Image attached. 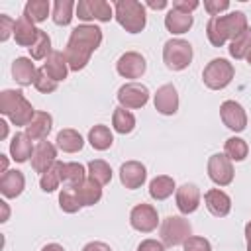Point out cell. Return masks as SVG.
Segmentation results:
<instances>
[{
    "mask_svg": "<svg viewBox=\"0 0 251 251\" xmlns=\"http://www.w3.org/2000/svg\"><path fill=\"white\" fill-rule=\"evenodd\" d=\"M184 251H212V245L208 239L204 237H196V235H190L184 243H182Z\"/></svg>",
    "mask_w": 251,
    "mask_h": 251,
    "instance_id": "60d3db41",
    "label": "cell"
},
{
    "mask_svg": "<svg viewBox=\"0 0 251 251\" xmlns=\"http://www.w3.org/2000/svg\"><path fill=\"white\" fill-rule=\"evenodd\" d=\"M73 8H75L73 0H57L53 4V22L57 25H69L73 20Z\"/></svg>",
    "mask_w": 251,
    "mask_h": 251,
    "instance_id": "8d00e7d4",
    "label": "cell"
},
{
    "mask_svg": "<svg viewBox=\"0 0 251 251\" xmlns=\"http://www.w3.org/2000/svg\"><path fill=\"white\" fill-rule=\"evenodd\" d=\"M224 153L227 155L229 161H237L239 163V161H243L247 157L249 147H247L245 139H241V137H229V139H226Z\"/></svg>",
    "mask_w": 251,
    "mask_h": 251,
    "instance_id": "e575fe53",
    "label": "cell"
},
{
    "mask_svg": "<svg viewBox=\"0 0 251 251\" xmlns=\"http://www.w3.org/2000/svg\"><path fill=\"white\" fill-rule=\"evenodd\" d=\"M57 80H53L43 69H39L37 71V75H35V80H33V86L39 90V92H43V94H51V92H55L57 90Z\"/></svg>",
    "mask_w": 251,
    "mask_h": 251,
    "instance_id": "ab89813d",
    "label": "cell"
},
{
    "mask_svg": "<svg viewBox=\"0 0 251 251\" xmlns=\"http://www.w3.org/2000/svg\"><path fill=\"white\" fill-rule=\"evenodd\" d=\"M88 143H90L96 151H106V149L112 147L114 135H112V131H110L108 126L98 124V126H94V127L88 131Z\"/></svg>",
    "mask_w": 251,
    "mask_h": 251,
    "instance_id": "f1b7e54d",
    "label": "cell"
},
{
    "mask_svg": "<svg viewBox=\"0 0 251 251\" xmlns=\"http://www.w3.org/2000/svg\"><path fill=\"white\" fill-rule=\"evenodd\" d=\"M43 71L53 78V80H65L69 73V63L65 59V53L61 51H51V55L43 63Z\"/></svg>",
    "mask_w": 251,
    "mask_h": 251,
    "instance_id": "603a6c76",
    "label": "cell"
},
{
    "mask_svg": "<svg viewBox=\"0 0 251 251\" xmlns=\"http://www.w3.org/2000/svg\"><path fill=\"white\" fill-rule=\"evenodd\" d=\"M59 206H61L63 212L75 214V212H78V210L82 208V202H80V198H78V194H76L75 188L65 186V188L59 192Z\"/></svg>",
    "mask_w": 251,
    "mask_h": 251,
    "instance_id": "d590c367",
    "label": "cell"
},
{
    "mask_svg": "<svg viewBox=\"0 0 251 251\" xmlns=\"http://www.w3.org/2000/svg\"><path fill=\"white\" fill-rule=\"evenodd\" d=\"M204 8L214 18V16H220V12L227 10L229 8V2L227 0H204Z\"/></svg>",
    "mask_w": 251,
    "mask_h": 251,
    "instance_id": "7bdbcfd3",
    "label": "cell"
},
{
    "mask_svg": "<svg viewBox=\"0 0 251 251\" xmlns=\"http://www.w3.org/2000/svg\"><path fill=\"white\" fill-rule=\"evenodd\" d=\"M192 16L190 14H182L175 8H171L165 16V27L171 31V33H186L190 27H192Z\"/></svg>",
    "mask_w": 251,
    "mask_h": 251,
    "instance_id": "484cf974",
    "label": "cell"
},
{
    "mask_svg": "<svg viewBox=\"0 0 251 251\" xmlns=\"http://www.w3.org/2000/svg\"><path fill=\"white\" fill-rule=\"evenodd\" d=\"M57 147L61 149V151H65V153H76V151H80L82 149V145H84V139H82V135L76 131V129H71V127H65V129H61L59 133H57Z\"/></svg>",
    "mask_w": 251,
    "mask_h": 251,
    "instance_id": "d4e9b609",
    "label": "cell"
},
{
    "mask_svg": "<svg viewBox=\"0 0 251 251\" xmlns=\"http://www.w3.org/2000/svg\"><path fill=\"white\" fill-rule=\"evenodd\" d=\"M145 69H147L145 59H143L139 53H135V51L124 53V55L118 59V63H116V71H118V75H122L124 78H139V76L145 73Z\"/></svg>",
    "mask_w": 251,
    "mask_h": 251,
    "instance_id": "4fadbf2b",
    "label": "cell"
},
{
    "mask_svg": "<svg viewBox=\"0 0 251 251\" xmlns=\"http://www.w3.org/2000/svg\"><path fill=\"white\" fill-rule=\"evenodd\" d=\"M0 114L8 116L10 122L14 126H27L33 116H35V110L33 106L25 100L24 92L20 90H2L0 92Z\"/></svg>",
    "mask_w": 251,
    "mask_h": 251,
    "instance_id": "3957f363",
    "label": "cell"
},
{
    "mask_svg": "<svg viewBox=\"0 0 251 251\" xmlns=\"http://www.w3.org/2000/svg\"><path fill=\"white\" fill-rule=\"evenodd\" d=\"M173 8L182 12V14H190L192 10L198 8V0H175L173 2Z\"/></svg>",
    "mask_w": 251,
    "mask_h": 251,
    "instance_id": "ee69618b",
    "label": "cell"
},
{
    "mask_svg": "<svg viewBox=\"0 0 251 251\" xmlns=\"http://www.w3.org/2000/svg\"><path fill=\"white\" fill-rule=\"evenodd\" d=\"M149 100V90L145 84L139 82H126L124 86H120L118 90V102L122 108L126 110H135L145 106Z\"/></svg>",
    "mask_w": 251,
    "mask_h": 251,
    "instance_id": "9c48e42d",
    "label": "cell"
},
{
    "mask_svg": "<svg viewBox=\"0 0 251 251\" xmlns=\"http://www.w3.org/2000/svg\"><path fill=\"white\" fill-rule=\"evenodd\" d=\"M14 27H16V22L10 16L0 14V41H6L10 35H14Z\"/></svg>",
    "mask_w": 251,
    "mask_h": 251,
    "instance_id": "b9f144b4",
    "label": "cell"
},
{
    "mask_svg": "<svg viewBox=\"0 0 251 251\" xmlns=\"http://www.w3.org/2000/svg\"><path fill=\"white\" fill-rule=\"evenodd\" d=\"M208 176L218 186H227L233 180V167L226 153H214L208 159Z\"/></svg>",
    "mask_w": 251,
    "mask_h": 251,
    "instance_id": "30bf717a",
    "label": "cell"
},
{
    "mask_svg": "<svg viewBox=\"0 0 251 251\" xmlns=\"http://www.w3.org/2000/svg\"><path fill=\"white\" fill-rule=\"evenodd\" d=\"M35 75H37V69H35V65L31 63V59H27V57H18V59L12 63V76H14V80H16L20 86H29V84L35 80Z\"/></svg>",
    "mask_w": 251,
    "mask_h": 251,
    "instance_id": "44dd1931",
    "label": "cell"
},
{
    "mask_svg": "<svg viewBox=\"0 0 251 251\" xmlns=\"http://www.w3.org/2000/svg\"><path fill=\"white\" fill-rule=\"evenodd\" d=\"M55 157H57V147L53 143H49L47 139L39 141L33 147V155H31V167H33V171L39 173V175H43L47 169L53 167Z\"/></svg>",
    "mask_w": 251,
    "mask_h": 251,
    "instance_id": "5bb4252c",
    "label": "cell"
},
{
    "mask_svg": "<svg viewBox=\"0 0 251 251\" xmlns=\"http://www.w3.org/2000/svg\"><path fill=\"white\" fill-rule=\"evenodd\" d=\"M145 178H147V171L139 161H126L120 167V182L129 190L139 188L145 182Z\"/></svg>",
    "mask_w": 251,
    "mask_h": 251,
    "instance_id": "9a60e30c",
    "label": "cell"
},
{
    "mask_svg": "<svg viewBox=\"0 0 251 251\" xmlns=\"http://www.w3.org/2000/svg\"><path fill=\"white\" fill-rule=\"evenodd\" d=\"M37 33L39 29L33 25V22H29L25 16H22L20 20H16V27H14V39L18 45L22 47H31L37 41Z\"/></svg>",
    "mask_w": 251,
    "mask_h": 251,
    "instance_id": "7402d4cb",
    "label": "cell"
},
{
    "mask_svg": "<svg viewBox=\"0 0 251 251\" xmlns=\"http://www.w3.org/2000/svg\"><path fill=\"white\" fill-rule=\"evenodd\" d=\"M200 204V190L196 184H182L180 188H176V208L182 214H192Z\"/></svg>",
    "mask_w": 251,
    "mask_h": 251,
    "instance_id": "d6986e66",
    "label": "cell"
},
{
    "mask_svg": "<svg viewBox=\"0 0 251 251\" xmlns=\"http://www.w3.org/2000/svg\"><path fill=\"white\" fill-rule=\"evenodd\" d=\"M114 18L129 33L143 31V27L147 24L145 6L141 2H137V0H118L114 4Z\"/></svg>",
    "mask_w": 251,
    "mask_h": 251,
    "instance_id": "277c9868",
    "label": "cell"
},
{
    "mask_svg": "<svg viewBox=\"0 0 251 251\" xmlns=\"http://www.w3.org/2000/svg\"><path fill=\"white\" fill-rule=\"evenodd\" d=\"M8 171V157L6 155H0V173L4 175Z\"/></svg>",
    "mask_w": 251,
    "mask_h": 251,
    "instance_id": "f907efd6",
    "label": "cell"
},
{
    "mask_svg": "<svg viewBox=\"0 0 251 251\" xmlns=\"http://www.w3.org/2000/svg\"><path fill=\"white\" fill-rule=\"evenodd\" d=\"M204 202H206V208L210 210V214L216 216V218H224L231 210V198L224 190H220V188L208 190L204 194Z\"/></svg>",
    "mask_w": 251,
    "mask_h": 251,
    "instance_id": "e0dca14e",
    "label": "cell"
},
{
    "mask_svg": "<svg viewBox=\"0 0 251 251\" xmlns=\"http://www.w3.org/2000/svg\"><path fill=\"white\" fill-rule=\"evenodd\" d=\"M129 224L133 229L137 231H143V233H149L157 227L159 224V216H157V210L151 206V204H137L131 208L129 212Z\"/></svg>",
    "mask_w": 251,
    "mask_h": 251,
    "instance_id": "8fae6325",
    "label": "cell"
},
{
    "mask_svg": "<svg viewBox=\"0 0 251 251\" xmlns=\"http://www.w3.org/2000/svg\"><path fill=\"white\" fill-rule=\"evenodd\" d=\"M147 6L153 10H163L167 8V0H147Z\"/></svg>",
    "mask_w": 251,
    "mask_h": 251,
    "instance_id": "7dc6e473",
    "label": "cell"
},
{
    "mask_svg": "<svg viewBox=\"0 0 251 251\" xmlns=\"http://www.w3.org/2000/svg\"><path fill=\"white\" fill-rule=\"evenodd\" d=\"M175 192V180L167 175H159L149 182V194L155 200H165Z\"/></svg>",
    "mask_w": 251,
    "mask_h": 251,
    "instance_id": "f546056e",
    "label": "cell"
},
{
    "mask_svg": "<svg viewBox=\"0 0 251 251\" xmlns=\"http://www.w3.org/2000/svg\"><path fill=\"white\" fill-rule=\"evenodd\" d=\"M88 176L92 180H96L100 186H104V184H108L112 180V169H110V165L106 161L94 159V161L88 163Z\"/></svg>",
    "mask_w": 251,
    "mask_h": 251,
    "instance_id": "836d02e7",
    "label": "cell"
},
{
    "mask_svg": "<svg viewBox=\"0 0 251 251\" xmlns=\"http://www.w3.org/2000/svg\"><path fill=\"white\" fill-rule=\"evenodd\" d=\"M245 239H247V251H251V222L245 226Z\"/></svg>",
    "mask_w": 251,
    "mask_h": 251,
    "instance_id": "c3c4849f",
    "label": "cell"
},
{
    "mask_svg": "<svg viewBox=\"0 0 251 251\" xmlns=\"http://www.w3.org/2000/svg\"><path fill=\"white\" fill-rule=\"evenodd\" d=\"M51 126H53L51 114H47V112H35L33 120L25 126V131H24V133H25L31 141H43V139L49 135Z\"/></svg>",
    "mask_w": 251,
    "mask_h": 251,
    "instance_id": "ac0fdd59",
    "label": "cell"
},
{
    "mask_svg": "<svg viewBox=\"0 0 251 251\" xmlns=\"http://www.w3.org/2000/svg\"><path fill=\"white\" fill-rule=\"evenodd\" d=\"M65 182V163L55 161L51 169H47L41 178H39V186L43 192H53L59 188V184Z\"/></svg>",
    "mask_w": 251,
    "mask_h": 251,
    "instance_id": "cb8c5ba5",
    "label": "cell"
},
{
    "mask_svg": "<svg viewBox=\"0 0 251 251\" xmlns=\"http://www.w3.org/2000/svg\"><path fill=\"white\" fill-rule=\"evenodd\" d=\"M8 135V124L4 120H0V139H4Z\"/></svg>",
    "mask_w": 251,
    "mask_h": 251,
    "instance_id": "816d5d0a",
    "label": "cell"
},
{
    "mask_svg": "<svg viewBox=\"0 0 251 251\" xmlns=\"http://www.w3.org/2000/svg\"><path fill=\"white\" fill-rule=\"evenodd\" d=\"M159 233H161L163 245L176 247V245H182L192 235V226L182 216H169V218L163 220Z\"/></svg>",
    "mask_w": 251,
    "mask_h": 251,
    "instance_id": "5b68a950",
    "label": "cell"
},
{
    "mask_svg": "<svg viewBox=\"0 0 251 251\" xmlns=\"http://www.w3.org/2000/svg\"><path fill=\"white\" fill-rule=\"evenodd\" d=\"M137 251H165V245L163 241H157V239H143L137 245Z\"/></svg>",
    "mask_w": 251,
    "mask_h": 251,
    "instance_id": "f6af8a7d",
    "label": "cell"
},
{
    "mask_svg": "<svg viewBox=\"0 0 251 251\" xmlns=\"http://www.w3.org/2000/svg\"><path fill=\"white\" fill-rule=\"evenodd\" d=\"M25 186V178L22 175V171H6L0 176V192L4 198H16L24 192Z\"/></svg>",
    "mask_w": 251,
    "mask_h": 251,
    "instance_id": "ffe728a7",
    "label": "cell"
},
{
    "mask_svg": "<svg viewBox=\"0 0 251 251\" xmlns=\"http://www.w3.org/2000/svg\"><path fill=\"white\" fill-rule=\"evenodd\" d=\"M75 190H76V194H78L82 206H94V204L100 202V198H102V186H100L96 180H92L90 176H88L82 184H78Z\"/></svg>",
    "mask_w": 251,
    "mask_h": 251,
    "instance_id": "83f0119b",
    "label": "cell"
},
{
    "mask_svg": "<svg viewBox=\"0 0 251 251\" xmlns=\"http://www.w3.org/2000/svg\"><path fill=\"white\" fill-rule=\"evenodd\" d=\"M76 16L78 20H84V22H90V20L110 22L114 18V8L104 0H78Z\"/></svg>",
    "mask_w": 251,
    "mask_h": 251,
    "instance_id": "ba28073f",
    "label": "cell"
},
{
    "mask_svg": "<svg viewBox=\"0 0 251 251\" xmlns=\"http://www.w3.org/2000/svg\"><path fill=\"white\" fill-rule=\"evenodd\" d=\"M249 53H251V27H247L241 35H237L229 43V55L233 59H247Z\"/></svg>",
    "mask_w": 251,
    "mask_h": 251,
    "instance_id": "d6a6232c",
    "label": "cell"
},
{
    "mask_svg": "<svg viewBox=\"0 0 251 251\" xmlns=\"http://www.w3.org/2000/svg\"><path fill=\"white\" fill-rule=\"evenodd\" d=\"M247 63H249V65H251V53H249V55H247Z\"/></svg>",
    "mask_w": 251,
    "mask_h": 251,
    "instance_id": "db71d44e",
    "label": "cell"
},
{
    "mask_svg": "<svg viewBox=\"0 0 251 251\" xmlns=\"http://www.w3.org/2000/svg\"><path fill=\"white\" fill-rule=\"evenodd\" d=\"M86 180V171L80 163H65V182L71 188H76Z\"/></svg>",
    "mask_w": 251,
    "mask_h": 251,
    "instance_id": "f35d334b",
    "label": "cell"
},
{
    "mask_svg": "<svg viewBox=\"0 0 251 251\" xmlns=\"http://www.w3.org/2000/svg\"><path fill=\"white\" fill-rule=\"evenodd\" d=\"M41 251H65V249H63L59 243H47V245H45Z\"/></svg>",
    "mask_w": 251,
    "mask_h": 251,
    "instance_id": "681fc988",
    "label": "cell"
},
{
    "mask_svg": "<svg viewBox=\"0 0 251 251\" xmlns=\"http://www.w3.org/2000/svg\"><path fill=\"white\" fill-rule=\"evenodd\" d=\"M247 29V16L243 12H229L226 16H214L208 20L206 35L214 47H222L226 41H233Z\"/></svg>",
    "mask_w": 251,
    "mask_h": 251,
    "instance_id": "7a4b0ae2",
    "label": "cell"
},
{
    "mask_svg": "<svg viewBox=\"0 0 251 251\" xmlns=\"http://www.w3.org/2000/svg\"><path fill=\"white\" fill-rule=\"evenodd\" d=\"M220 116H222V122L226 127H229L231 131L239 133L247 127V114L243 110V106L235 100H226L222 106H220Z\"/></svg>",
    "mask_w": 251,
    "mask_h": 251,
    "instance_id": "7c38bea8",
    "label": "cell"
},
{
    "mask_svg": "<svg viewBox=\"0 0 251 251\" xmlns=\"http://www.w3.org/2000/svg\"><path fill=\"white\" fill-rule=\"evenodd\" d=\"M0 206H2V218H0V222H6L8 220V206H6V202H0Z\"/></svg>",
    "mask_w": 251,
    "mask_h": 251,
    "instance_id": "f5cc1de1",
    "label": "cell"
},
{
    "mask_svg": "<svg viewBox=\"0 0 251 251\" xmlns=\"http://www.w3.org/2000/svg\"><path fill=\"white\" fill-rule=\"evenodd\" d=\"M112 126H114V129L118 133H124V135L126 133H131L133 127H135V116L129 110L118 106L114 110V116H112Z\"/></svg>",
    "mask_w": 251,
    "mask_h": 251,
    "instance_id": "4dcf8cb0",
    "label": "cell"
},
{
    "mask_svg": "<svg viewBox=\"0 0 251 251\" xmlns=\"http://www.w3.org/2000/svg\"><path fill=\"white\" fill-rule=\"evenodd\" d=\"M192 61V45L184 39H169L163 47V63L171 71H182Z\"/></svg>",
    "mask_w": 251,
    "mask_h": 251,
    "instance_id": "52a82bcc",
    "label": "cell"
},
{
    "mask_svg": "<svg viewBox=\"0 0 251 251\" xmlns=\"http://www.w3.org/2000/svg\"><path fill=\"white\" fill-rule=\"evenodd\" d=\"M10 155L16 163H25L31 155H33V149H31V139L25 135V133H16L10 141Z\"/></svg>",
    "mask_w": 251,
    "mask_h": 251,
    "instance_id": "4316f807",
    "label": "cell"
},
{
    "mask_svg": "<svg viewBox=\"0 0 251 251\" xmlns=\"http://www.w3.org/2000/svg\"><path fill=\"white\" fill-rule=\"evenodd\" d=\"M102 43V29L90 24L76 25L71 31V37L65 47V59L71 71H80L90 61V55Z\"/></svg>",
    "mask_w": 251,
    "mask_h": 251,
    "instance_id": "6da1fadb",
    "label": "cell"
},
{
    "mask_svg": "<svg viewBox=\"0 0 251 251\" xmlns=\"http://www.w3.org/2000/svg\"><path fill=\"white\" fill-rule=\"evenodd\" d=\"M49 10H51V6L47 0H29L24 8V16L33 24H41L47 20Z\"/></svg>",
    "mask_w": 251,
    "mask_h": 251,
    "instance_id": "1f68e13d",
    "label": "cell"
},
{
    "mask_svg": "<svg viewBox=\"0 0 251 251\" xmlns=\"http://www.w3.org/2000/svg\"><path fill=\"white\" fill-rule=\"evenodd\" d=\"M155 110L163 116H173L178 110V94L173 84H163L155 92Z\"/></svg>",
    "mask_w": 251,
    "mask_h": 251,
    "instance_id": "2e32d148",
    "label": "cell"
},
{
    "mask_svg": "<svg viewBox=\"0 0 251 251\" xmlns=\"http://www.w3.org/2000/svg\"><path fill=\"white\" fill-rule=\"evenodd\" d=\"M29 55H31V59H35V61H39V59H47V57L51 55V39H49L47 31L39 29V33H37V41L29 47Z\"/></svg>",
    "mask_w": 251,
    "mask_h": 251,
    "instance_id": "74e56055",
    "label": "cell"
},
{
    "mask_svg": "<svg viewBox=\"0 0 251 251\" xmlns=\"http://www.w3.org/2000/svg\"><path fill=\"white\" fill-rule=\"evenodd\" d=\"M235 71H233V65L227 61V59H212L206 67H204V73H202V80L208 88L212 90H222L226 88L231 78H233Z\"/></svg>",
    "mask_w": 251,
    "mask_h": 251,
    "instance_id": "8992f818",
    "label": "cell"
},
{
    "mask_svg": "<svg viewBox=\"0 0 251 251\" xmlns=\"http://www.w3.org/2000/svg\"><path fill=\"white\" fill-rule=\"evenodd\" d=\"M82 251H112V249L104 241H90V243H86L82 247Z\"/></svg>",
    "mask_w": 251,
    "mask_h": 251,
    "instance_id": "bcb514c9",
    "label": "cell"
}]
</instances>
